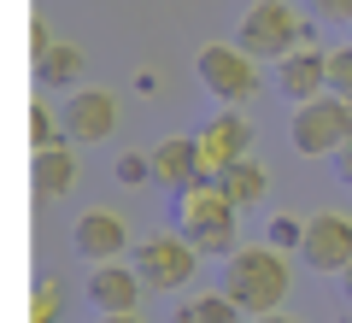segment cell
Listing matches in <instances>:
<instances>
[{
	"label": "cell",
	"mask_w": 352,
	"mask_h": 323,
	"mask_svg": "<svg viewBox=\"0 0 352 323\" xmlns=\"http://www.w3.org/2000/svg\"><path fill=\"white\" fill-rule=\"evenodd\" d=\"M135 276L153 288V294H176L182 282H194L200 276V253H194L188 236H176V229H159V236H147L135 247Z\"/></svg>",
	"instance_id": "8992f818"
},
{
	"label": "cell",
	"mask_w": 352,
	"mask_h": 323,
	"mask_svg": "<svg viewBox=\"0 0 352 323\" xmlns=\"http://www.w3.org/2000/svg\"><path fill=\"white\" fill-rule=\"evenodd\" d=\"M241 317H247V311H241L235 300L217 288V294H194L188 306H176V317H170V323H241Z\"/></svg>",
	"instance_id": "e0dca14e"
},
{
	"label": "cell",
	"mask_w": 352,
	"mask_h": 323,
	"mask_svg": "<svg viewBox=\"0 0 352 323\" xmlns=\"http://www.w3.org/2000/svg\"><path fill=\"white\" fill-rule=\"evenodd\" d=\"M71 247H76L82 264H118L129 253V224L118 211H106V206H88L82 218H76V229H71Z\"/></svg>",
	"instance_id": "30bf717a"
},
{
	"label": "cell",
	"mask_w": 352,
	"mask_h": 323,
	"mask_svg": "<svg viewBox=\"0 0 352 323\" xmlns=\"http://www.w3.org/2000/svg\"><path fill=\"white\" fill-rule=\"evenodd\" d=\"M276 88L288 106H305V100H323L329 94V53L317 48H294L288 59L276 65Z\"/></svg>",
	"instance_id": "8fae6325"
},
{
	"label": "cell",
	"mask_w": 352,
	"mask_h": 323,
	"mask_svg": "<svg viewBox=\"0 0 352 323\" xmlns=\"http://www.w3.org/2000/svg\"><path fill=\"white\" fill-rule=\"evenodd\" d=\"M30 183H36L41 200H65V194L76 188V159H71V147L36 153V159H30Z\"/></svg>",
	"instance_id": "5bb4252c"
},
{
	"label": "cell",
	"mask_w": 352,
	"mask_h": 323,
	"mask_svg": "<svg viewBox=\"0 0 352 323\" xmlns=\"http://www.w3.org/2000/svg\"><path fill=\"white\" fill-rule=\"evenodd\" d=\"M288 288H294L288 253H276L270 241H258V247H241L235 259H223V294L235 300L247 317H270V311H282Z\"/></svg>",
	"instance_id": "7a4b0ae2"
},
{
	"label": "cell",
	"mask_w": 352,
	"mask_h": 323,
	"mask_svg": "<svg viewBox=\"0 0 352 323\" xmlns=\"http://www.w3.org/2000/svg\"><path fill=\"white\" fill-rule=\"evenodd\" d=\"M252 323H300V317H288V311H270V317H252Z\"/></svg>",
	"instance_id": "83f0119b"
},
{
	"label": "cell",
	"mask_w": 352,
	"mask_h": 323,
	"mask_svg": "<svg viewBox=\"0 0 352 323\" xmlns=\"http://www.w3.org/2000/svg\"><path fill=\"white\" fill-rule=\"evenodd\" d=\"M346 141H352V106L346 100L323 94V100H305V106L288 112V147L300 159H335Z\"/></svg>",
	"instance_id": "277c9868"
},
{
	"label": "cell",
	"mask_w": 352,
	"mask_h": 323,
	"mask_svg": "<svg viewBox=\"0 0 352 323\" xmlns=\"http://www.w3.org/2000/svg\"><path fill=\"white\" fill-rule=\"evenodd\" d=\"M194 76H200V88L212 100H223V106H247L252 94H258V59H252L241 41H206L200 59H194Z\"/></svg>",
	"instance_id": "5b68a950"
},
{
	"label": "cell",
	"mask_w": 352,
	"mask_h": 323,
	"mask_svg": "<svg viewBox=\"0 0 352 323\" xmlns=\"http://www.w3.org/2000/svg\"><path fill=\"white\" fill-rule=\"evenodd\" d=\"M346 41H352V30H346Z\"/></svg>",
	"instance_id": "f1b7e54d"
},
{
	"label": "cell",
	"mask_w": 352,
	"mask_h": 323,
	"mask_svg": "<svg viewBox=\"0 0 352 323\" xmlns=\"http://www.w3.org/2000/svg\"><path fill=\"white\" fill-rule=\"evenodd\" d=\"M311 12L323 18V24H346L352 30V0H311Z\"/></svg>",
	"instance_id": "603a6c76"
},
{
	"label": "cell",
	"mask_w": 352,
	"mask_h": 323,
	"mask_svg": "<svg viewBox=\"0 0 352 323\" xmlns=\"http://www.w3.org/2000/svg\"><path fill=\"white\" fill-rule=\"evenodd\" d=\"M329 94H335V100H346V106H352V41H346V48H335V53H329Z\"/></svg>",
	"instance_id": "7402d4cb"
},
{
	"label": "cell",
	"mask_w": 352,
	"mask_h": 323,
	"mask_svg": "<svg viewBox=\"0 0 352 323\" xmlns=\"http://www.w3.org/2000/svg\"><path fill=\"white\" fill-rule=\"evenodd\" d=\"M217 183H223V194L235 200L241 211H247V206H258V200L270 194V171H264L258 159H241V165H229V171L217 176Z\"/></svg>",
	"instance_id": "9a60e30c"
},
{
	"label": "cell",
	"mask_w": 352,
	"mask_h": 323,
	"mask_svg": "<svg viewBox=\"0 0 352 323\" xmlns=\"http://www.w3.org/2000/svg\"><path fill=\"white\" fill-rule=\"evenodd\" d=\"M264 241L276 253H300L305 247V218H294V211H276L270 224H264Z\"/></svg>",
	"instance_id": "d6986e66"
},
{
	"label": "cell",
	"mask_w": 352,
	"mask_h": 323,
	"mask_svg": "<svg viewBox=\"0 0 352 323\" xmlns=\"http://www.w3.org/2000/svg\"><path fill=\"white\" fill-rule=\"evenodd\" d=\"M30 147H36V153L71 147V136H65V118L47 112V100H36V106H30Z\"/></svg>",
	"instance_id": "ac0fdd59"
},
{
	"label": "cell",
	"mask_w": 352,
	"mask_h": 323,
	"mask_svg": "<svg viewBox=\"0 0 352 323\" xmlns=\"http://www.w3.org/2000/svg\"><path fill=\"white\" fill-rule=\"evenodd\" d=\"M36 76L47 88H76L82 83V53H76L71 41H53V48L36 53Z\"/></svg>",
	"instance_id": "2e32d148"
},
{
	"label": "cell",
	"mask_w": 352,
	"mask_h": 323,
	"mask_svg": "<svg viewBox=\"0 0 352 323\" xmlns=\"http://www.w3.org/2000/svg\"><path fill=\"white\" fill-rule=\"evenodd\" d=\"M112 183H118V188H147V183H159V176H153V153H118V159H112Z\"/></svg>",
	"instance_id": "ffe728a7"
},
{
	"label": "cell",
	"mask_w": 352,
	"mask_h": 323,
	"mask_svg": "<svg viewBox=\"0 0 352 323\" xmlns=\"http://www.w3.org/2000/svg\"><path fill=\"white\" fill-rule=\"evenodd\" d=\"M135 94H141V100L159 94V76H153V71H135Z\"/></svg>",
	"instance_id": "d4e9b609"
},
{
	"label": "cell",
	"mask_w": 352,
	"mask_h": 323,
	"mask_svg": "<svg viewBox=\"0 0 352 323\" xmlns=\"http://www.w3.org/2000/svg\"><path fill=\"white\" fill-rule=\"evenodd\" d=\"M153 176H159V188H188L206 176V159H200V136H164L159 147H153Z\"/></svg>",
	"instance_id": "4fadbf2b"
},
{
	"label": "cell",
	"mask_w": 352,
	"mask_h": 323,
	"mask_svg": "<svg viewBox=\"0 0 352 323\" xmlns=\"http://www.w3.org/2000/svg\"><path fill=\"white\" fill-rule=\"evenodd\" d=\"M65 118V136L82 141V147H100V141L118 136V100L112 88H71V100L59 106Z\"/></svg>",
	"instance_id": "ba28073f"
},
{
	"label": "cell",
	"mask_w": 352,
	"mask_h": 323,
	"mask_svg": "<svg viewBox=\"0 0 352 323\" xmlns=\"http://www.w3.org/2000/svg\"><path fill=\"white\" fill-rule=\"evenodd\" d=\"M300 264L311 276H340L352 264V211H317L305 218V247Z\"/></svg>",
	"instance_id": "52a82bcc"
},
{
	"label": "cell",
	"mask_w": 352,
	"mask_h": 323,
	"mask_svg": "<svg viewBox=\"0 0 352 323\" xmlns=\"http://www.w3.org/2000/svg\"><path fill=\"white\" fill-rule=\"evenodd\" d=\"M235 218H241V206L223 194L217 176H200V183H188V188H176V194H170V224H176V236L194 241L200 259H235V253H241Z\"/></svg>",
	"instance_id": "6da1fadb"
},
{
	"label": "cell",
	"mask_w": 352,
	"mask_h": 323,
	"mask_svg": "<svg viewBox=\"0 0 352 323\" xmlns=\"http://www.w3.org/2000/svg\"><path fill=\"white\" fill-rule=\"evenodd\" d=\"M335 176H340V183H346V188H352V141H346V147H340V153H335Z\"/></svg>",
	"instance_id": "cb8c5ba5"
},
{
	"label": "cell",
	"mask_w": 352,
	"mask_h": 323,
	"mask_svg": "<svg viewBox=\"0 0 352 323\" xmlns=\"http://www.w3.org/2000/svg\"><path fill=\"white\" fill-rule=\"evenodd\" d=\"M65 317V294H59V282H36V294H30V323H59Z\"/></svg>",
	"instance_id": "44dd1931"
},
{
	"label": "cell",
	"mask_w": 352,
	"mask_h": 323,
	"mask_svg": "<svg viewBox=\"0 0 352 323\" xmlns=\"http://www.w3.org/2000/svg\"><path fill=\"white\" fill-rule=\"evenodd\" d=\"M340 300H346V311H352V264L340 271Z\"/></svg>",
	"instance_id": "484cf974"
},
{
	"label": "cell",
	"mask_w": 352,
	"mask_h": 323,
	"mask_svg": "<svg viewBox=\"0 0 352 323\" xmlns=\"http://www.w3.org/2000/svg\"><path fill=\"white\" fill-rule=\"evenodd\" d=\"M235 41L252 59H288L294 48H311V24L294 12V0H252L235 24Z\"/></svg>",
	"instance_id": "3957f363"
},
{
	"label": "cell",
	"mask_w": 352,
	"mask_h": 323,
	"mask_svg": "<svg viewBox=\"0 0 352 323\" xmlns=\"http://www.w3.org/2000/svg\"><path fill=\"white\" fill-rule=\"evenodd\" d=\"M200 159H206V176H223L229 165L252 159V124H247L241 106H223V112L200 129Z\"/></svg>",
	"instance_id": "9c48e42d"
},
{
	"label": "cell",
	"mask_w": 352,
	"mask_h": 323,
	"mask_svg": "<svg viewBox=\"0 0 352 323\" xmlns=\"http://www.w3.org/2000/svg\"><path fill=\"white\" fill-rule=\"evenodd\" d=\"M94 323H141V311H118V317H94Z\"/></svg>",
	"instance_id": "4316f807"
},
{
	"label": "cell",
	"mask_w": 352,
	"mask_h": 323,
	"mask_svg": "<svg viewBox=\"0 0 352 323\" xmlns=\"http://www.w3.org/2000/svg\"><path fill=\"white\" fill-rule=\"evenodd\" d=\"M141 276L135 264H94V276H88V306L100 311V317H118V311H135L141 306Z\"/></svg>",
	"instance_id": "7c38bea8"
}]
</instances>
